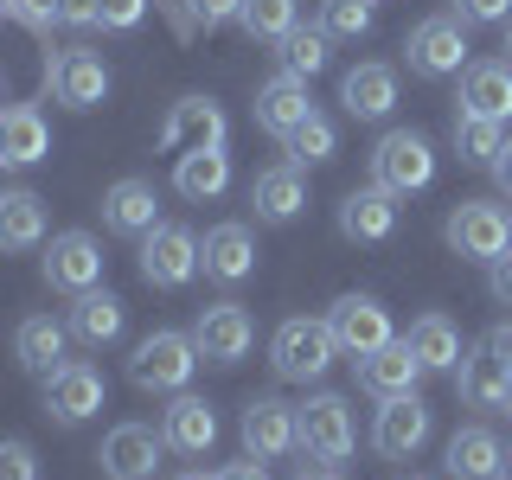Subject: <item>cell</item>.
I'll return each mask as SVG.
<instances>
[{
  "instance_id": "7c38bea8",
  "label": "cell",
  "mask_w": 512,
  "mask_h": 480,
  "mask_svg": "<svg viewBox=\"0 0 512 480\" xmlns=\"http://www.w3.org/2000/svg\"><path fill=\"white\" fill-rule=\"evenodd\" d=\"M160 455H167V436H154L148 423H116L103 436V474L109 480H154Z\"/></svg>"
},
{
  "instance_id": "f1b7e54d",
  "label": "cell",
  "mask_w": 512,
  "mask_h": 480,
  "mask_svg": "<svg viewBox=\"0 0 512 480\" xmlns=\"http://www.w3.org/2000/svg\"><path fill=\"white\" fill-rule=\"evenodd\" d=\"M64 346H71V327H58L52 314H32V320H20V333H13L20 365H26V372H39V378H52L58 365H64Z\"/></svg>"
},
{
  "instance_id": "52a82bcc",
  "label": "cell",
  "mask_w": 512,
  "mask_h": 480,
  "mask_svg": "<svg viewBox=\"0 0 512 480\" xmlns=\"http://www.w3.org/2000/svg\"><path fill=\"white\" fill-rule=\"evenodd\" d=\"M448 244H455L461 256H474V263H493V256L512 244L506 205H493V199H461L455 212H448Z\"/></svg>"
},
{
  "instance_id": "4316f807",
  "label": "cell",
  "mask_w": 512,
  "mask_h": 480,
  "mask_svg": "<svg viewBox=\"0 0 512 480\" xmlns=\"http://www.w3.org/2000/svg\"><path fill=\"white\" fill-rule=\"evenodd\" d=\"M250 205H256V218H263V224H295L301 205H308V186H301V167H295V160H288V167L256 173Z\"/></svg>"
},
{
  "instance_id": "44dd1931",
  "label": "cell",
  "mask_w": 512,
  "mask_h": 480,
  "mask_svg": "<svg viewBox=\"0 0 512 480\" xmlns=\"http://www.w3.org/2000/svg\"><path fill=\"white\" fill-rule=\"evenodd\" d=\"M461 116H487V122L512 116V58L468 64V77H461Z\"/></svg>"
},
{
  "instance_id": "f35d334b",
  "label": "cell",
  "mask_w": 512,
  "mask_h": 480,
  "mask_svg": "<svg viewBox=\"0 0 512 480\" xmlns=\"http://www.w3.org/2000/svg\"><path fill=\"white\" fill-rule=\"evenodd\" d=\"M7 13H13V20H26L32 32H52L64 20V0H7Z\"/></svg>"
},
{
  "instance_id": "9c48e42d",
  "label": "cell",
  "mask_w": 512,
  "mask_h": 480,
  "mask_svg": "<svg viewBox=\"0 0 512 480\" xmlns=\"http://www.w3.org/2000/svg\"><path fill=\"white\" fill-rule=\"evenodd\" d=\"M250 340H256V327L237 301H212V308H199V320H192V346H199L205 365H237L250 352Z\"/></svg>"
},
{
  "instance_id": "ac0fdd59",
  "label": "cell",
  "mask_w": 512,
  "mask_h": 480,
  "mask_svg": "<svg viewBox=\"0 0 512 480\" xmlns=\"http://www.w3.org/2000/svg\"><path fill=\"white\" fill-rule=\"evenodd\" d=\"M314 116V96H308V77H295V71H282V77H269L263 90H256V122L269 128V135H295L301 122Z\"/></svg>"
},
{
  "instance_id": "603a6c76",
  "label": "cell",
  "mask_w": 512,
  "mask_h": 480,
  "mask_svg": "<svg viewBox=\"0 0 512 480\" xmlns=\"http://www.w3.org/2000/svg\"><path fill=\"white\" fill-rule=\"evenodd\" d=\"M340 103L359 122L391 116V109H397V71H391V64H352V71L340 77Z\"/></svg>"
},
{
  "instance_id": "2e32d148",
  "label": "cell",
  "mask_w": 512,
  "mask_h": 480,
  "mask_svg": "<svg viewBox=\"0 0 512 480\" xmlns=\"http://www.w3.org/2000/svg\"><path fill=\"white\" fill-rule=\"evenodd\" d=\"M416 378H423V359L410 352V340H384L378 352H365V359H359V384L372 397H410Z\"/></svg>"
},
{
  "instance_id": "3957f363",
  "label": "cell",
  "mask_w": 512,
  "mask_h": 480,
  "mask_svg": "<svg viewBox=\"0 0 512 480\" xmlns=\"http://www.w3.org/2000/svg\"><path fill=\"white\" fill-rule=\"evenodd\" d=\"M333 359H340V340H333V327H327V320H282V327H276L269 365H276L282 378L308 384V378L327 372Z\"/></svg>"
},
{
  "instance_id": "db71d44e",
  "label": "cell",
  "mask_w": 512,
  "mask_h": 480,
  "mask_svg": "<svg viewBox=\"0 0 512 480\" xmlns=\"http://www.w3.org/2000/svg\"><path fill=\"white\" fill-rule=\"evenodd\" d=\"M320 480H340V474H320Z\"/></svg>"
},
{
  "instance_id": "f5cc1de1",
  "label": "cell",
  "mask_w": 512,
  "mask_h": 480,
  "mask_svg": "<svg viewBox=\"0 0 512 480\" xmlns=\"http://www.w3.org/2000/svg\"><path fill=\"white\" fill-rule=\"evenodd\" d=\"M0 20H7V0H0Z\"/></svg>"
},
{
  "instance_id": "60d3db41",
  "label": "cell",
  "mask_w": 512,
  "mask_h": 480,
  "mask_svg": "<svg viewBox=\"0 0 512 480\" xmlns=\"http://www.w3.org/2000/svg\"><path fill=\"white\" fill-rule=\"evenodd\" d=\"M0 480H39V455L26 442H0Z\"/></svg>"
},
{
  "instance_id": "d4e9b609",
  "label": "cell",
  "mask_w": 512,
  "mask_h": 480,
  "mask_svg": "<svg viewBox=\"0 0 512 480\" xmlns=\"http://www.w3.org/2000/svg\"><path fill=\"white\" fill-rule=\"evenodd\" d=\"M199 263H205V276H212V282H244L250 269H256V237H250V224H218V231H205Z\"/></svg>"
},
{
  "instance_id": "9a60e30c",
  "label": "cell",
  "mask_w": 512,
  "mask_h": 480,
  "mask_svg": "<svg viewBox=\"0 0 512 480\" xmlns=\"http://www.w3.org/2000/svg\"><path fill=\"white\" fill-rule=\"evenodd\" d=\"M237 442H244L250 461H282L295 448V410L282 397H256L244 410V423H237Z\"/></svg>"
},
{
  "instance_id": "7402d4cb",
  "label": "cell",
  "mask_w": 512,
  "mask_h": 480,
  "mask_svg": "<svg viewBox=\"0 0 512 480\" xmlns=\"http://www.w3.org/2000/svg\"><path fill=\"white\" fill-rule=\"evenodd\" d=\"M52 90H58L64 109H96L109 96V64L96 52H64L52 64Z\"/></svg>"
},
{
  "instance_id": "f546056e",
  "label": "cell",
  "mask_w": 512,
  "mask_h": 480,
  "mask_svg": "<svg viewBox=\"0 0 512 480\" xmlns=\"http://www.w3.org/2000/svg\"><path fill=\"white\" fill-rule=\"evenodd\" d=\"M122 320H128V308L109 288H84V295L71 301V333L84 346H109V340H122Z\"/></svg>"
},
{
  "instance_id": "d590c367",
  "label": "cell",
  "mask_w": 512,
  "mask_h": 480,
  "mask_svg": "<svg viewBox=\"0 0 512 480\" xmlns=\"http://www.w3.org/2000/svg\"><path fill=\"white\" fill-rule=\"evenodd\" d=\"M327 32H320V26H295V32H288V39H282V64H288V71H295V77H314V71H327Z\"/></svg>"
},
{
  "instance_id": "ba28073f",
  "label": "cell",
  "mask_w": 512,
  "mask_h": 480,
  "mask_svg": "<svg viewBox=\"0 0 512 480\" xmlns=\"http://www.w3.org/2000/svg\"><path fill=\"white\" fill-rule=\"evenodd\" d=\"M109 384L96 372L90 359H64L52 378H45V416H58V423H90L96 410H103Z\"/></svg>"
},
{
  "instance_id": "816d5d0a",
  "label": "cell",
  "mask_w": 512,
  "mask_h": 480,
  "mask_svg": "<svg viewBox=\"0 0 512 480\" xmlns=\"http://www.w3.org/2000/svg\"><path fill=\"white\" fill-rule=\"evenodd\" d=\"M180 480H205V474H180Z\"/></svg>"
},
{
  "instance_id": "b9f144b4",
  "label": "cell",
  "mask_w": 512,
  "mask_h": 480,
  "mask_svg": "<svg viewBox=\"0 0 512 480\" xmlns=\"http://www.w3.org/2000/svg\"><path fill=\"white\" fill-rule=\"evenodd\" d=\"M455 20H468V26H500V20H512V0H455Z\"/></svg>"
},
{
  "instance_id": "d6a6232c",
  "label": "cell",
  "mask_w": 512,
  "mask_h": 480,
  "mask_svg": "<svg viewBox=\"0 0 512 480\" xmlns=\"http://www.w3.org/2000/svg\"><path fill=\"white\" fill-rule=\"evenodd\" d=\"M404 340H410L416 359H423V372H455V365H461V333H455L448 314H423Z\"/></svg>"
},
{
  "instance_id": "30bf717a",
  "label": "cell",
  "mask_w": 512,
  "mask_h": 480,
  "mask_svg": "<svg viewBox=\"0 0 512 480\" xmlns=\"http://www.w3.org/2000/svg\"><path fill=\"white\" fill-rule=\"evenodd\" d=\"M327 327H333V340H340V352H352V359H365V352H378L384 340H397L378 295H340L327 308Z\"/></svg>"
},
{
  "instance_id": "bcb514c9",
  "label": "cell",
  "mask_w": 512,
  "mask_h": 480,
  "mask_svg": "<svg viewBox=\"0 0 512 480\" xmlns=\"http://www.w3.org/2000/svg\"><path fill=\"white\" fill-rule=\"evenodd\" d=\"M212 480H269V474H263V461H231V468H218Z\"/></svg>"
},
{
  "instance_id": "7bdbcfd3",
  "label": "cell",
  "mask_w": 512,
  "mask_h": 480,
  "mask_svg": "<svg viewBox=\"0 0 512 480\" xmlns=\"http://www.w3.org/2000/svg\"><path fill=\"white\" fill-rule=\"evenodd\" d=\"M244 0H186V20L192 26H218V20H237Z\"/></svg>"
},
{
  "instance_id": "8fae6325",
  "label": "cell",
  "mask_w": 512,
  "mask_h": 480,
  "mask_svg": "<svg viewBox=\"0 0 512 480\" xmlns=\"http://www.w3.org/2000/svg\"><path fill=\"white\" fill-rule=\"evenodd\" d=\"M192 148H224V109L212 96H180L160 122V154H192Z\"/></svg>"
},
{
  "instance_id": "ee69618b",
  "label": "cell",
  "mask_w": 512,
  "mask_h": 480,
  "mask_svg": "<svg viewBox=\"0 0 512 480\" xmlns=\"http://www.w3.org/2000/svg\"><path fill=\"white\" fill-rule=\"evenodd\" d=\"M487 282H493V295H500V301H512V244L487 263Z\"/></svg>"
},
{
  "instance_id": "74e56055",
  "label": "cell",
  "mask_w": 512,
  "mask_h": 480,
  "mask_svg": "<svg viewBox=\"0 0 512 480\" xmlns=\"http://www.w3.org/2000/svg\"><path fill=\"white\" fill-rule=\"evenodd\" d=\"M320 32L327 39H365L372 32V0H320Z\"/></svg>"
},
{
  "instance_id": "7a4b0ae2",
  "label": "cell",
  "mask_w": 512,
  "mask_h": 480,
  "mask_svg": "<svg viewBox=\"0 0 512 480\" xmlns=\"http://www.w3.org/2000/svg\"><path fill=\"white\" fill-rule=\"evenodd\" d=\"M192 372H199V346H192V333H148V340L135 346V359H128V378L141 384V391H186Z\"/></svg>"
},
{
  "instance_id": "5b68a950",
  "label": "cell",
  "mask_w": 512,
  "mask_h": 480,
  "mask_svg": "<svg viewBox=\"0 0 512 480\" xmlns=\"http://www.w3.org/2000/svg\"><path fill=\"white\" fill-rule=\"evenodd\" d=\"M199 237L186 231V224H154L148 237H141V276L154 288H186L199 276Z\"/></svg>"
},
{
  "instance_id": "d6986e66",
  "label": "cell",
  "mask_w": 512,
  "mask_h": 480,
  "mask_svg": "<svg viewBox=\"0 0 512 480\" xmlns=\"http://www.w3.org/2000/svg\"><path fill=\"white\" fill-rule=\"evenodd\" d=\"M340 231L352 237V244H384V237L397 231V192H384V186H359V192H346V205H340Z\"/></svg>"
},
{
  "instance_id": "8992f818",
  "label": "cell",
  "mask_w": 512,
  "mask_h": 480,
  "mask_svg": "<svg viewBox=\"0 0 512 480\" xmlns=\"http://www.w3.org/2000/svg\"><path fill=\"white\" fill-rule=\"evenodd\" d=\"M404 58H410L416 77H455L461 64H468V20H455V13H436V20H423V26L410 32Z\"/></svg>"
},
{
  "instance_id": "11a10c76",
  "label": "cell",
  "mask_w": 512,
  "mask_h": 480,
  "mask_svg": "<svg viewBox=\"0 0 512 480\" xmlns=\"http://www.w3.org/2000/svg\"><path fill=\"white\" fill-rule=\"evenodd\" d=\"M410 480H423V474H410Z\"/></svg>"
},
{
  "instance_id": "681fc988",
  "label": "cell",
  "mask_w": 512,
  "mask_h": 480,
  "mask_svg": "<svg viewBox=\"0 0 512 480\" xmlns=\"http://www.w3.org/2000/svg\"><path fill=\"white\" fill-rule=\"evenodd\" d=\"M500 480H512V461H506V468H500Z\"/></svg>"
},
{
  "instance_id": "6da1fadb",
  "label": "cell",
  "mask_w": 512,
  "mask_h": 480,
  "mask_svg": "<svg viewBox=\"0 0 512 480\" xmlns=\"http://www.w3.org/2000/svg\"><path fill=\"white\" fill-rule=\"evenodd\" d=\"M352 410H346V397H333V391H320L308 397V404L295 410V448L308 461H320V468H333V461H346L352 455Z\"/></svg>"
},
{
  "instance_id": "c3c4849f",
  "label": "cell",
  "mask_w": 512,
  "mask_h": 480,
  "mask_svg": "<svg viewBox=\"0 0 512 480\" xmlns=\"http://www.w3.org/2000/svg\"><path fill=\"white\" fill-rule=\"evenodd\" d=\"M487 167H493V180H500V192H512V141H506V148L487 160Z\"/></svg>"
},
{
  "instance_id": "e575fe53",
  "label": "cell",
  "mask_w": 512,
  "mask_h": 480,
  "mask_svg": "<svg viewBox=\"0 0 512 480\" xmlns=\"http://www.w3.org/2000/svg\"><path fill=\"white\" fill-rule=\"evenodd\" d=\"M237 20H244L250 39H288L295 32V0H244Z\"/></svg>"
},
{
  "instance_id": "484cf974",
  "label": "cell",
  "mask_w": 512,
  "mask_h": 480,
  "mask_svg": "<svg viewBox=\"0 0 512 480\" xmlns=\"http://www.w3.org/2000/svg\"><path fill=\"white\" fill-rule=\"evenodd\" d=\"M154 212H160V199H154L148 180H116V186L103 192V224L116 237H148L154 224H160Z\"/></svg>"
},
{
  "instance_id": "8d00e7d4",
  "label": "cell",
  "mask_w": 512,
  "mask_h": 480,
  "mask_svg": "<svg viewBox=\"0 0 512 480\" xmlns=\"http://www.w3.org/2000/svg\"><path fill=\"white\" fill-rule=\"evenodd\" d=\"M455 148L461 160H493L506 148V122H487V116H455Z\"/></svg>"
},
{
  "instance_id": "ffe728a7",
  "label": "cell",
  "mask_w": 512,
  "mask_h": 480,
  "mask_svg": "<svg viewBox=\"0 0 512 480\" xmlns=\"http://www.w3.org/2000/svg\"><path fill=\"white\" fill-rule=\"evenodd\" d=\"M455 384H461V404H468V410H506L512 404V372L493 359L487 346H480V352H461Z\"/></svg>"
},
{
  "instance_id": "ab89813d",
  "label": "cell",
  "mask_w": 512,
  "mask_h": 480,
  "mask_svg": "<svg viewBox=\"0 0 512 480\" xmlns=\"http://www.w3.org/2000/svg\"><path fill=\"white\" fill-rule=\"evenodd\" d=\"M141 13H148V0H96V26H109V32L141 26Z\"/></svg>"
},
{
  "instance_id": "9f6ffc18",
  "label": "cell",
  "mask_w": 512,
  "mask_h": 480,
  "mask_svg": "<svg viewBox=\"0 0 512 480\" xmlns=\"http://www.w3.org/2000/svg\"><path fill=\"white\" fill-rule=\"evenodd\" d=\"M506 416H512V404H506Z\"/></svg>"
},
{
  "instance_id": "7dc6e473",
  "label": "cell",
  "mask_w": 512,
  "mask_h": 480,
  "mask_svg": "<svg viewBox=\"0 0 512 480\" xmlns=\"http://www.w3.org/2000/svg\"><path fill=\"white\" fill-rule=\"evenodd\" d=\"M64 26H96V0H64Z\"/></svg>"
},
{
  "instance_id": "4fadbf2b",
  "label": "cell",
  "mask_w": 512,
  "mask_h": 480,
  "mask_svg": "<svg viewBox=\"0 0 512 480\" xmlns=\"http://www.w3.org/2000/svg\"><path fill=\"white\" fill-rule=\"evenodd\" d=\"M429 429H436V416H429V404L410 391V397H384L372 442H378V455H391V461H410L416 448L429 442Z\"/></svg>"
},
{
  "instance_id": "f907efd6",
  "label": "cell",
  "mask_w": 512,
  "mask_h": 480,
  "mask_svg": "<svg viewBox=\"0 0 512 480\" xmlns=\"http://www.w3.org/2000/svg\"><path fill=\"white\" fill-rule=\"evenodd\" d=\"M506 52H512V26H506Z\"/></svg>"
},
{
  "instance_id": "836d02e7",
  "label": "cell",
  "mask_w": 512,
  "mask_h": 480,
  "mask_svg": "<svg viewBox=\"0 0 512 480\" xmlns=\"http://www.w3.org/2000/svg\"><path fill=\"white\" fill-rule=\"evenodd\" d=\"M282 148H288V160H295V167H320V160L340 154V135H333V122L314 109V116L301 122L295 135H282Z\"/></svg>"
},
{
  "instance_id": "1f68e13d",
  "label": "cell",
  "mask_w": 512,
  "mask_h": 480,
  "mask_svg": "<svg viewBox=\"0 0 512 480\" xmlns=\"http://www.w3.org/2000/svg\"><path fill=\"white\" fill-rule=\"evenodd\" d=\"M45 244V199L39 192H0V250Z\"/></svg>"
},
{
  "instance_id": "5bb4252c",
  "label": "cell",
  "mask_w": 512,
  "mask_h": 480,
  "mask_svg": "<svg viewBox=\"0 0 512 480\" xmlns=\"http://www.w3.org/2000/svg\"><path fill=\"white\" fill-rule=\"evenodd\" d=\"M45 282L64 288V295H84V288L103 282V250H96L90 231H58L52 250H45Z\"/></svg>"
},
{
  "instance_id": "4dcf8cb0",
  "label": "cell",
  "mask_w": 512,
  "mask_h": 480,
  "mask_svg": "<svg viewBox=\"0 0 512 480\" xmlns=\"http://www.w3.org/2000/svg\"><path fill=\"white\" fill-rule=\"evenodd\" d=\"M173 186H180V199H192V205L218 199V192L231 186V154H224V148H192V154H180Z\"/></svg>"
},
{
  "instance_id": "e0dca14e",
  "label": "cell",
  "mask_w": 512,
  "mask_h": 480,
  "mask_svg": "<svg viewBox=\"0 0 512 480\" xmlns=\"http://www.w3.org/2000/svg\"><path fill=\"white\" fill-rule=\"evenodd\" d=\"M52 154V128L32 103H13L0 109V167H39Z\"/></svg>"
},
{
  "instance_id": "cb8c5ba5",
  "label": "cell",
  "mask_w": 512,
  "mask_h": 480,
  "mask_svg": "<svg viewBox=\"0 0 512 480\" xmlns=\"http://www.w3.org/2000/svg\"><path fill=\"white\" fill-rule=\"evenodd\" d=\"M160 436H167V448H180V455H212V442H218V416H212V404H205V397L173 391Z\"/></svg>"
},
{
  "instance_id": "277c9868",
  "label": "cell",
  "mask_w": 512,
  "mask_h": 480,
  "mask_svg": "<svg viewBox=\"0 0 512 480\" xmlns=\"http://www.w3.org/2000/svg\"><path fill=\"white\" fill-rule=\"evenodd\" d=\"M429 180H436V154H429V141L416 128H391L372 148V186L404 199V192H423Z\"/></svg>"
},
{
  "instance_id": "83f0119b",
  "label": "cell",
  "mask_w": 512,
  "mask_h": 480,
  "mask_svg": "<svg viewBox=\"0 0 512 480\" xmlns=\"http://www.w3.org/2000/svg\"><path fill=\"white\" fill-rule=\"evenodd\" d=\"M500 468H506V448H500V436L493 429H455L448 436V474L455 480H500Z\"/></svg>"
},
{
  "instance_id": "f6af8a7d",
  "label": "cell",
  "mask_w": 512,
  "mask_h": 480,
  "mask_svg": "<svg viewBox=\"0 0 512 480\" xmlns=\"http://www.w3.org/2000/svg\"><path fill=\"white\" fill-rule=\"evenodd\" d=\"M487 352H493V359H500L506 372H512V320H500V327L487 333Z\"/></svg>"
}]
</instances>
